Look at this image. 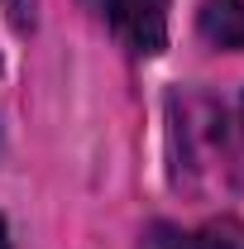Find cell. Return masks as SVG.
Returning <instances> with one entry per match:
<instances>
[{"label": "cell", "mask_w": 244, "mask_h": 249, "mask_svg": "<svg viewBox=\"0 0 244 249\" xmlns=\"http://www.w3.org/2000/svg\"><path fill=\"white\" fill-rule=\"evenodd\" d=\"M110 29L129 53L153 58L168 43V0H101Z\"/></svg>", "instance_id": "6da1fadb"}, {"label": "cell", "mask_w": 244, "mask_h": 249, "mask_svg": "<svg viewBox=\"0 0 244 249\" xmlns=\"http://www.w3.org/2000/svg\"><path fill=\"white\" fill-rule=\"evenodd\" d=\"M139 249H244V225L240 220H211L201 230H182V225L158 220L144 230Z\"/></svg>", "instance_id": "7a4b0ae2"}, {"label": "cell", "mask_w": 244, "mask_h": 249, "mask_svg": "<svg viewBox=\"0 0 244 249\" xmlns=\"http://www.w3.org/2000/svg\"><path fill=\"white\" fill-rule=\"evenodd\" d=\"M196 24L211 48L235 53V48H244V0H206Z\"/></svg>", "instance_id": "3957f363"}, {"label": "cell", "mask_w": 244, "mask_h": 249, "mask_svg": "<svg viewBox=\"0 0 244 249\" xmlns=\"http://www.w3.org/2000/svg\"><path fill=\"white\" fill-rule=\"evenodd\" d=\"M0 249H10V240H5V220H0Z\"/></svg>", "instance_id": "277c9868"}]
</instances>
